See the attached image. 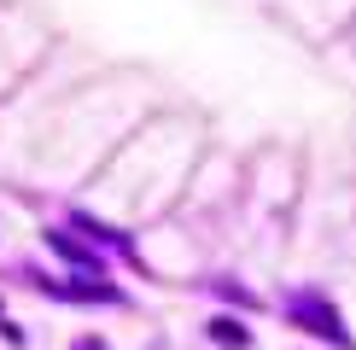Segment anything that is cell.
Wrapping results in <instances>:
<instances>
[{
	"label": "cell",
	"instance_id": "cell-2",
	"mask_svg": "<svg viewBox=\"0 0 356 350\" xmlns=\"http://www.w3.org/2000/svg\"><path fill=\"white\" fill-rule=\"evenodd\" d=\"M47 245H53V251L65 257V262H76V269H88V274L99 269V262H94V251H88V245H76V240H70L65 228H53V233H47Z\"/></svg>",
	"mask_w": 356,
	"mask_h": 350
},
{
	"label": "cell",
	"instance_id": "cell-1",
	"mask_svg": "<svg viewBox=\"0 0 356 350\" xmlns=\"http://www.w3.org/2000/svg\"><path fill=\"white\" fill-rule=\"evenodd\" d=\"M286 310H292V321H298V327L321 333L327 344H350L345 321H339V310H333L327 298H316V292H292V298H286Z\"/></svg>",
	"mask_w": 356,
	"mask_h": 350
},
{
	"label": "cell",
	"instance_id": "cell-4",
	"mask_svg": "<svg viewBox=\"0 0 356 350\" xmlns=\"http://www.w3.org/2000/svg\"><path fill=\"white\" fill-rule=\"evenodd\" d=\"M53 292H65V298H88V303H117V292L106 286V281H70V286H53Z\"/></svg>",
	"mask_w": 356,
	"mask_h": 350
},
{
	"label": "cell",
	"instance_id": "cell-3",
	"mask_svg": "<svg viewBox=\"0 0 356 350\" xmlns=\"http://www.w3.org/2000/svg\"><path fill=\"white\" fill-rule=\"evenodd\" d=\"M211 339H216V344H228V350H245V344H251V333H245V321L216 315V321H211Z\"/></svg>",
	"mask_w": 356,
	"mask_h": 350
},
{
	"label": "cell",
	"instance_id": "cell-5",
	"mask_svg": "<svg viewBox=\"0 0 356 350\" xmlns=\"http://www.w3.org/2000/svg\"><path fill=\"white\" fill-rule=\"evenodd\" d=\"M76 228H82V233H94V240H106V245H117V251H129V233H111V228H99L94 216H76Z\"/></svg>",
	"mask_w": 356,
	"mask_h": 350
},
{
	"label": "cell",
	"instance_id": "cell-6",
	"mask_svg": "<svg viewBox=\"0 0 356 350\" xmlns=\"http://www.w3.org/2000/svg\"><path fill=\"white\" fill-rule=\"evenodd\" d=\"M70 350H106V344H99V339H82V344H70Z\"/></svg>",
	"mask_w": 356,
	"mask_h": 350
}]
</instances>
